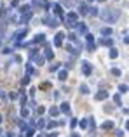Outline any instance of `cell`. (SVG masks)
<instances>
[{"label": "cell", "instance_id": "5b68a950", "mask_svg": "<svg viewBox=\"0 0 129 137\" xmlns=\"http://www.w3.org/2000/svg\"><path fill=\"white\" fill-rule=\"evenodd\" d=\"M44 21H45V24L51 26V28H56L58 26V18H54V16H45Z\"/></svg>", "mask_w": 129, "mask_h": 137}, {"label": "cell", "instance_id": "ee69618b", "mask_svg": "<svg viewBox=\"0 0 129 137\" xmlns=\"http://www.w3.org/2000/svg\"><path fill=\"white\" fill-rule=\"evenodd\" d=\"M7 137H14V134H12V132H9V134H7Z\"/></svg>", "mask_w": 129, "mask_h": 137}, {"label": "cell", "instance_id": "4fadbf2b", "mask_svg": "<svg viewBox=\"0 0 129 137\" xmlns=\"http://www.w3.org/2000/svg\"><path fill=\"white\" fill-rule=\"evenodd\" d=\"M30 19H31V12H25V14H21V18H19L21 23H28Z\"/></svg>", "mask_w": 129, "mask_h": 137}, {"label": "cell", "instance_id": "44dd1931", "mask_svg": "<svg viewBox=\"0 0 129 137\" xmlns=\"http://www.w3.org/2000/svg\"><path fill=\"white\" fill-rule=\"evenodd\" d=\"M33 61H35V63H37V64H44V61H45V59H44V56H35V57H33Z\"/></svg>", "mask_w": 129, "mask_h": 137}, {"label": "cell", "instance_id": "b9f144b4", "mask_svg": "<svg viewBox=\"0 0 129 137\" xmlns=\"http://www.w3.org/2000/svg\"><path fill=\"white\" fill-rule=\"evenodd\" d=\"M63 4H65V5H73V4H75V2H73V0H65V2H63Z\"/></svg>", "mask_w": 129, "mask_h": 137}, {"label": "cell", "instance_id": "74e56055", "mask_svg": "<svg viewBox=\"0 0 129 137\" xmlns=\"http://www.w3.org/2000/svg\"><path fill=\"white\" fill-rule=\"evenodd\" d=\"M77 123H79V121H77L75 118H72V121H70V127H72V128H75V127H77Z\"/></svg>", "mask_w": 129, "mask_h": 137}, {"label": "cell", "instance_id": "f35d334b", "mask_svg": "<svg viewBox=\"0 0 129 137\" xmlns=\"http://www.w3.org/2000/svg\"><path fill=\"white\" fill-rule=\"evenodd\" d=\"M21 83H23V85H28V83H30V77H25V78L21 80Z\"/></svg>", "mask_w": 129, "mask_h": 137}, {"label": "cell", "instance_id": "c3c4849f", "mask_svg": "<svg viewBox=\"0 0 129 137\" xmlns=\"http://www.w3.org/2000/svg\"><path fill=\"white\" fill-rule=\"evenodd\" d=\"M87 2H94V0H87Z\"/></svg>", "mask_w": 129, "mask_h": 137}, {"label": "cell", "instance_id": "816d5d0a", "mask_svg": "<svg viewBox=\"0 0 129 137\" xmlns=\"http://www.w3.org/2000/svg\"><path fill=\"white\" fill-rule=\"evenodd\" d=\"M21 137H25V135H21Z\"/></svg>", "mask_w": 129, "mask_h": 137}, {"label": "cell", "instance_id": "9a60e30c", "mask_svg": "<svg viewBox=\"0 0 129 137\" xmlns=\"http://www.w3.org/2000/svg\"><path fill=\"white\" fill-rule=\"evenodd\" d=\"M99 43H103V45H107V47H112L113 40H112V38H105V37H103V38L99 40Z\"/></svg>", "mask_w": 129, "mask_h": 137}, {"label": "cell", "instance_id": "ffe728a7", "mask_svg": "<svg viewBox=\"0 0 129 137\" xmlns=\"http://www.w3.org/2000/svg\"><path fill=\"white\" fill-rule=\"evenodd\" d=\"M77 29H79L80 33H87V26H86V24H82V23L77 24Z\"/></svg>", "mask_w": 129, "mask_h": 137}, {"label": "cell", "instance_id": "7a4b0ae2", "mask_svg": "<svg viewBox=\"0 0 129 137\" xmlns=\"http://www.w3.org/2000/svg\"><path fill=\"white\" fill-rule=\"evenodd\" d=\"M65 24L68 26V28H77V14L75 12H68L66 16H65Z\"/></svg>", "mask_w": 129, "mask_h": 137}, {"label": "cell", "instance_id": "d6986e66", "mask_svg": "<svg viewBox=\"0 0 129 137\" xmlns=\"http://www.w3.org/2000/svg\"><path fill=\"white\" fill-rule=\"evenodd\" d=\"M49 115L51 116H58V115H60V109L56 108V106H52V108L49 109Z\"/></svg>", "mask_w": 129, "mask_h": 137}, {"label": "cell", "instance_id": "2e32d148", "mask_svg": "<svg viewBox=\"0 0 129 137\" xmlns=\"http://www.w3.org/2000/svg\"><path fill=\"white\" fill-rule=\"evenodd\" d=\"M58 109L68 115V113H70V104H68V102H63V104H61V108H58Z\"/></svg>", "mask_w": 129, "mask_h": 137}, {"label": "cell", "instance_id": "6da1fadb", "mask_svg": "<svg viewBox=\"0 0 129 137\" xmlns=\"http://www.w3.org/2000/svg\"><path fill=\"white\" fill-rule=\"evenodd\" d=\"M99 16H101V19L107 21V23H115L120 16V10L115 9V7H110V9H103L99 12Z\"/></svg>", "mask_w": 129, "mask_h": 137}, {"label": "cell", "instance_id": "4dcf8cb0", "mask_svg": "<svg viewBox=\"0 0 129 137\" xmlns=\"http://www.w3.org/2000/svg\"><path fill=\"white\" fill-rule=\"evenodd\" d=\"M26 73H28V75H33V73H35V69H33L31 64H26Z\"/></svg>", "mask_w": 129, "mask_h": 137}, {"label": "cell", "instance_id": "d590c367", "mask_svg": "<svg viewBox=\"0 0 129 137\" xmlns=\"http://www.w3.org/2000/svg\"><path fill=\"white\" fill-rule=\"evenodd\" d=\"M66 50H68L70 54H73V56H75V54H77V50L73 49V47H72V45H66Z\"/></svg>", "mask_w": 129, "mask_h": 137}, {"label": "cell", "instance_id": "7bdbcfd3", "mask_svg": "<svg viewBox=\"0 0 129 137\" xmlns=\"http://www.w3.org/2000/svg\"><path fill=\"white\" fill-rule=\"evenodd\" d=\"M18 4H19L18 0H12V2H10V5H12V7H18Z\"/></svg>", "mask_w": 129, "mask_h": 137}, {"label": "cell", "instance_id": "e0dca14e", "mask_svg": "<svg viewBox=\"0 0 129 137\" xmlns=\"http://www.w3.org/2000/svg\"><path fill=\"white\" fill-rule=\"evenodd\" d=\"M33 134H35V128H31V127L25 128V137H33Z\"/></svg>", "mask_w": 129, "mask_h": 137}, {"label": "cell", "instance_id": "681fc988", "mask_svg": "<svg viewBox=\"0 0 129 137\" xmlns=\"http://www.w3.org/2000/svg\"><path fill=\"white\" fill-rule=\"evenodd\" d=\"M39 137H44V135H39Z\"/></svg>", "mask_w": 129, "mask_h": 137}, {"label": "cell", "instance_id": "e575fe53", "mask_svg": "<svg viewBox=\"0 0 129 137\" xmlns=\"http://www.w3.org/2000/svg\"><path fill=\"white\" fill-rule=\"evenodd\" d=\"M37 127H39V128H44V127H45V121H44L42 118H40L39 121H37Z\"/></svg>", "mask_w": 129, "mask_h": 137}, {"label": "cell", "instance_id": "7402d4cb", "mask_svg": "<svg viewBox=\"0 0 129 137\" xmlns=\"http://www.w3.org/2000/svg\"><path fill=\"white\" fill-rule=\"evenodd\" d=\"M61 68V64H60V63H56V64H51V73H54V71H58V69H60Z\"/></svg>", "mask_w": 129, "mask_h": 137}, {"label": "cell", "instance_id": "f546056e", "mask_svg": "<svg viewBox=\"0 0 129 137\" xmlns=\"http://www.w3.org/2000/svg\"><path fill=\"white\" fill-rule=\"evenodd\" d=\"M28 115H30V111H28V108H21V116H23V118H26Z\"/></svg>", "mask_w": 129, "mask_h": 137}, {"label": "cell", "instance_id": "603a6c76", "mask_svg": "<svg viewBox=\"0 0 129 137\" xmlns=\"http://www.w3.org/2000/svg\"><path fill=\"white\" fill-rule=\"evenodd\" d=\"M58 125H60L58 121H49V123H45V127H47V128H51V130H52V128H56Z\"/></svg>", "mask_w": 129, "mask_h": 137}, {"label": "cell", "instance_id": "484cf974", "mask_svg": "<svg viewBox=\"0 0 129 137\" xmlns=\"http://www.w3.org/2000/svg\"><path fill=\"white\" fill-rule=\"evenodd\" d=\"M80 92H82V94H89V87H87L86 83H82V85H80Z\"/></svg>", "mask_w": 129, "mask_h": 137}, {"label": "cell", "instance_id": "8fae6325", "mask_svg": "<svg viewBox=\"0 0 129 137\" xmlns=\"http://www.w3.org/2000/svg\"><path fill=\"white\" fill-rule=\"evenodd\" d=\"M44 42H45V35H44V33H39V35L33 38V43H44Z\"/></svg>", "mask_w": 129, "mask_h": 137}, {"label": "cell", "instance_id": "8d00e7d4", "mask_svg": "<svg viewBox=\"0 0 129 137\" xmlns=\"http://www.w3.org/2000/svg\"><path fill=\"white\" fill-rule=\"evenodd\" d=\"M112 73H113L115 77H120V75H122V71H120V69H117V68H113V69H112Z\"/></svg>", "mask_w": 129, "mask_h": 137}, {"label": "cell", "instance_id": "9c48e42d", "mask_svg": "<svg viewBox=\"0 0 129 137\" xmlns=\"http://www.w3.org/2000/svg\"><path fill=\"white\" fill-rule=\"evenodd\" d=\"M51 9L54 10V14H56V16H63V7H61L60 4H52V5H51Z\"/></svg>", "mask_w": 129, "mask_h": 137}, {"label": "cell", "instance_id": "cb8c5ba5", "mask_svg": "<svg viewBox=\"0 0 129 137\" xmlns=\"http://www.w3.org/2000/svg\"><path fill=\"white\" fill-rule=\"evenodd\" d=\"M19 10H21V14H25V12H31L30 5H21V7H19Z\"/></svg>", "mask_w": 129, "mask_h": 137}, {"label": "cell", "instance_id": "ba28073f", "mask_svg": "<svg viewBox=\"0 0 129 137\" xmlns=\"http://www.w3.org/2000/svg\"><path fill=\"white\" fill-rule=\"evenodd\" d=\"M107 97H108V92L107 90H99L98 94L94 96V101H105Z\"/></svg>", "mask_w": 129, "mask_h": 137}, {"label": "cell", "instance_id": "52a82bcc", "mask_svg": "<svg viewBox=\"0 0 129 137\" xmlns=\"http://www.w3.org/2000/svg\"><path fill=\"white\" fill-rule=\"evenodd\" d=\"M63 40H65V33H56V37H54V45L56 47H61L63 45Z\"/></svg>", "mask_w": 129, "mask_h": 137}, {"label": "cell", "instance_id": "60d3db41", "mask_svg": "<svg viewBox=\"0 0 129 137\" xmlns=\"http://www.w3.org/2000/svg\"><path fill=\"white\" fill-rule=\"evenodd\" d=\"M44 111H45V109L42 108V106H39V108H37V113H39V115H44Z\"/></svg>", "mask_w": 129, "mask_h": 137}, {"label": "cell", "instance_id": "7c38bea8", "mask_svg": "<svg viewBox=\"0 0 129 137\" xmlns=\"http://www.w3.org/2000/svg\"><path fill=\"white\" fill-rule=\"evenodd\" d=\"M52 50H51V45L49 43H45V56H44V59H52Z\"/></svg>", "mask_w": 129, "mask_h": 137}, {"label": "cell", "instance_id": "83f0119b", "mask_svg": "<svg viewBox=\"0 0 129 137\" xmlns=\"http://www.w3.org/2000/svg\"><path fill=\"white\" fill-rule=\"evenodd\" d=\"M80 127H82V128H87V127H89V121H87V118L80 120Z\"/></svg>", "mask_w": 129, "mask_h": 137}, {"label": "cell", "instance_id": "5bb4252c", "mask_svg": "<svg viewBox=\"0 0 129 137\" xmlns=\"http://www.w3.org/2000/svg\"><path fill=\"white\" fill-rule=\"evenodd\" d=\"M87 10H89V7H87L86 4H80V5H79V12H80V16H86V14H87Z\"/></svg>", "mask_w": 129, "mask_h": 137}, {"label": "cell", "instance_id": "bcb514c9", "mask_svg": "<svg viewBox=\"0 0 129 137\" xmlns=\"http://www.w3.org/2000/svg\"><path fill=\"white\" fill-rule=\"evenodd\" d=\"M37 2H40V4H44V2H45V0H37Z\"/></svg>", "mask_w": 129, "mask_h": 137}, {"label": "cell", "instance_id": "f6af8a7d", "mask_svg": "<svg viewBox=\"0 0 129 137\" xmlns=\"http://www.w3.org/2000/svg\"><path fill=\"white\" fill-rule=\"evenodd\" d=\"M72 137H79V134H72Z\"/></svg>", "mask_w": 129, "mask_h": 137}, {"label": "cell", "instance_id": "f907efd6", "mask_svg": "<svg viewBox=\"0 0 129 137\" xmlns=\"http://www.w3.org/2000/svg\"><path fill=\"white\" fill-rule=\"evenodd\" d=\"M0 45H2V42H0Z\"/></svg>", "mask_w": 129, "mask_h": 137}, {"label": "cell", "instance_id": "836d02e7", "mask_svg": "<svg viewBox=\"0 0 129 137\" xmlns=\"http://www.w3.org/2000/svg\"><path fill=\"white\" fill-rule=\"evenodd\" d=\"M19 97V94H18V92H10L9 94V99H12V101H14V99H18Z\"/></svg>", "mask_w": 129, "mask_h": 137}, {"label": "cell", "instance_id": "ab89813d", "mask_svg": "<svg viewBox=\"0 0 129 137\" xmlns=\"http://www.w3.org/2000/svg\"><path fill=\"white\" fill-rule=\"evenodd\" d=\"M115 135H117V137H122V135H124V132L119 128V130H115Z\"/></svg>", "mask_w": 129, "mask_h": 137}, {"label": "cell", "instance_id": "ac0fdd59", "mask_svg": "<svg viewBox=\"0 0 129 137\" xmlns=\"http://www.w3.org/2000/svg\"><path fill=\"white\" fill-rule=\"evenodd\" d=\"M58 78L60 80H66L68 78V71H66V69H61L60 73H58Z\"/></svg>", "mask_w": 129, "mask_h": 137}, {"label": "cell", "instance_id": "d6a6232c", "mask_svg": "<svg viewBox=\"0 0 129 137\" xmlns=\"http://www.w3.org/2000/svg\"><path fill=\"white\" fill-rule=\"evenodd\" d=\"M119 90L122 92V94H124V92H127V85H126V83H122V85H119Z\"/></svg>", "mask_w": 129, "mask_h": 137}, {"label": "cell", "instance_id": "277c9868", "mask_svg": "<svg viewBox=\"0 0 129 137\" xmlns=\"http://www.w3.org/2000/svg\"><path fill=\"white\" fill-rule=\"evenodd\" d=\"M86 38H87L86 49H87V50H94V49H96V43H94V37H92V35H89V33H86Z\"/></svg>", "mask_w": 129, "mask_h": 137}, {"label": "cell", "instance_id": "f1b7e54d", "mask_svg": "<svg viewBox=\"0 0 129 137\" xmlns=\"http://www.w3.org/2000/svg\"><path fill=\"white\" fill-rule=\"evenodd\" d=\"M117 56H119V52H117V49H110V57H112V59H115Z\"/></svg>", "mask_w": 129, "mask_h": 137}, {"label": "cell", "instance_id": "1f68e13d", "mask_svg": "<svg viewBox=\"0 0 129 137\" xmlns=\"http://www.w3.org/2000/svg\"><path fill=\"white\" fill-rule=\"evenodd\" d=\"M113 102H115L117 106H120V94H115V96H113Z\"/></svg>", "mask_w": 129, "mask_h": 137}, {"label": "cell", "instance_id": "d4e9b609", "mask_svg": "<svg viewBox=\"0 0 129 137\" xmlns=\"http://www.w3.org/2000/svg\"><path fill=\"white\" fill-rule=\"evenodd\" d=\"M101 127L105 128V130H110V128H113V123H112V121H105Z\"/></svg>", "mask_w": 129, "mask_h": 137}, {"label": "cell", "instance_id": "8992f818", "mask_svg": "<svg viewBox=\"0 0 129 137\" xmlns=\"http://www.w3.org/2000/svg\"><path fill=\"white\" fill-rule=\"evenodd\" d=\"M26 33H28V29L26 28H19L14 35H12V40H21V38H25L26 37Z\"/></svg>", "mask_w": 129, "mask_h": 137}, {"label": "cell", "instance_id": "30bf717a", "mask_svg": "<svg viewBox=\"0 0 129 137\" xmlns=\"http://www.w3.org/2000/svg\"><path fill=\"white\" fill-rule=\"evenodd\" d=\"M99 33H101V35H103V37L107 38V37H110V35L113 33V29L110 28V26H105V28H101V31H99Z\"/></svg>", "mask_w": 129, "mask_h": 137}, {"label": "cell", "instance_id": "7dc6e473", "mask_svg": "<svg viewBox=\"0 0 129 137\" xmlns=\"http://www.w3.org/2000/svg\"><path fill=\"white\" fill-rule=\"evenodd\" d=\"M2 120H4V118H2V115H0V123H2Z\"/></svg>", "mask_w": 129, "mask_h": 137}, {"label": "cell", "instance_id": "4316f807", "mask_svg": "<svg viewBox=\"0 0 129 137\" xmlns=\"http://www.w3.org/2000/svg\"><path fill=\"white\" fill-rule=\"evenodd\" d=\"M87 14H92V16H98L99 12H98V9H96V7H89V10H87Z\"/></svg>", "mask_w": 129, "mask_h": 137}, {"label": "cell", "instance_id": "3957f363", "mask_svg": "<svg viewBox=\"0 0 129 137\" xmlns=\"http://www.w3.org/2000/svg\"><path fill=\"white\" fill-rule=\"evenodd\" d=\"M80 66H82V73H84L86 77H89L91 71H92V64H91L89 61H82V63H80Z\"/></svg>", "mask_w": 129, "mask_h": 137}]
</instances>
